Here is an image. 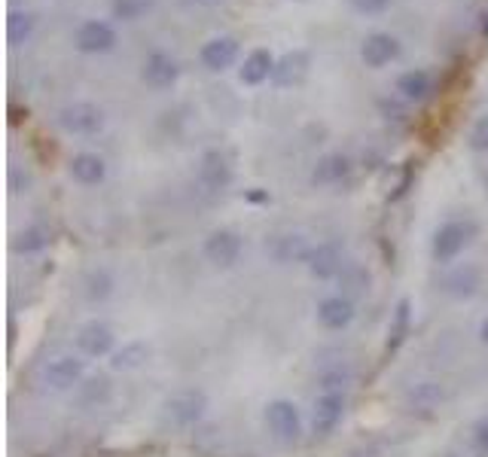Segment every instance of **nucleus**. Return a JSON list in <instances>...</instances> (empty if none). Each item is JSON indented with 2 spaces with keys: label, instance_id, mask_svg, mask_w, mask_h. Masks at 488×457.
<instances>
[{
  "label": "nucleus",
  "instance_id": "nucleus-27",
  "mask_svg": "<svg viewBox=\"0 0 488 457\" xmlns=\"http://www.w3.org/2000/svg\"><path fill=\"white\" fill-rule=\"evenodd\" d=\"M111 286H113V281L107 272H89L86 275V296L92 302H101V299L111 296Z\"/></svg>",
  "mask_w": 488,
  "mask_h": 457
},
{
  "label": "nucleus",
  "instance_id": "nucleus-21",
  "mask_svg": "<svg viewBox=\"0 0 488 457\" xmlns=\"http://www.w3.org/2000/svg\"><path fill=\"white\" fill-rule=\"evenodd\" d=\"M476 286H479V268H474V266L455 268V272L443 281V290L448 293V296H455V299L474 296Z\"/></svg>",
  "mask_w": 488,
  "mask_h": 457
},
{
  "label": "nucleus",
  "instance_id": "nucleus-29",
  "mask_svg": "<svg viewBox=\"0 0 488 457\" xmlns=\"http://www.w3.org/2000/svg\"><path fill=\"white\" fill-rule=\"evenodd\" d=\"M470 150L476 153H488V113H483L479 119L474 122V128H470V137H467Z\"/></svg>",
  "mask_w": 488,
  "mask_h": 457
},
{
  "label": "nucleus",
  "instance_id": "nucleus-37",
  "mask_svg": "<svg viewBox=\"0 0 488 457\" xmlns=\"http://www.w3.org/2000/svg\"><path fill=\"white\" fill-rule=\"evenodd\" d=\"M485 186H488V180H485Z\"/></svg>",
  "mask_w": 488,
  "mask_h": 457
},
{
  "label": "nucleus",
  "instance_id": "nucleus-10",
  "mask_svg": "<svg viewBox=\"0 0 488 457\" xmlns=\"http://www.w3.org/2000/svg\"><path fill=\"white\" fill-rule=\"evenodd\" d=\"M144 83L153 89H172L177 83V76H181V67H177V61L168 56V52H153L150 58L144 61Z\"/></svg>",
  "mask_w": 488,
  "mask_h": 457
},
{
  "label": "nucleus",
  "instance_id": "nucleus-15",
  "mask_svg": "<svg viewBox=\"0 0 488 457\" xmlns=\"http://www.w3.org/2000/svg\"><path fill=\"white\" fill-rule=\"evenodd\" d=\"M205 393L199 391H187V393H177L174 400H168V415H172L174 424H181V427H190V424H196L201 415H205Z\"/></svg>",
  "mask_w": 488,
  "mask_h": 457
},
{
  "label": "nucleus",
  "instance_id": "nucleus-34",
  "mask_svg": "<svg viewBox=\"0 0 488 457\" xmlns=\"http://www.w3.org/2000/svg\"><path fill=\"white\" fill-rule=\"evenodd\" d=\"M247 198H251V201H266V192H247Z\"/></svg>",
  "mask_w": 488,
  "mask_h": 457
},
{
  "label": "nucleus",
  "instance_id": "nucleus-7",
  "mask_svg": "<svg viewBox=\"0 0 488 457\" xmlns=\"http://www.w3.org/2000/svg\"><path fill=\"white\" fill-rule=\"evenodd\" d=\"M342 415H345V393H321L315 400V412H312L315 433L317 436H330L342 424Z\"/></svg>",
  "mask_w": 488,
  "mask_h": 457
},
{
  "label": "nucleus",
  "instance_id": "nucleus-32",
  "mask_svg": "<svg viewBox=\"0 0 488 457\" xmlns=\"http://www.w3.org/2000/svg\"><path fill=\"white\" fill-rule=\"evenodd\" d=\"M28 186H31V177L28 174L22 177L19 168H13V171H10V189L13 192H28Z\"/></svg>",
  "mask_w": 488,
  "mask_h": 457
},
{
  "label": "nucleus",
  "instance_id": "nucleus-19",
  "mask_svg": "<svg viewBox=\"0 0 488 457\" xmlns=\"http://www.w3.org/2000/svg\"><path fill=\"white\" fill-rule=\"evenodd\" d=\"M315 247L306 242L302 235H278L272 242V257L281 262V266H290V262H308Z\"/></svg>",
  "mask_w": 488,
  "mask_h": 457
},
{
  "label": "nucleus",
  "instance_id": "nucleus-4",
  "mask_svg": "<svg viewBox=\"0 0 488 457\" xmlns=\"http://www.w3.org/2000/svg\"><path fill=\"white\" fill-rule=\"evenodd\" d=\"M266 424L272 430V436L278 443L290 445L297 443L302 436V417H299V409L293 406L290 400H272L266 409Z\"/></svg>",
  "mask_w": 488,
  "mask_h": 457
},
{
  "label": "nucleus",
  "instance_id": "nucleus-30",
  "mask_svg": "<svg viewBox=\"0 0 488 457\" xmlns=\"http://www.w3.org/2000/svg\"><path fill=\"white\" fill-rule=\"evenodd\" d=\"M348 6H351L354 13H360V15H378V13L388 10L391 0H348Z\"/></svg>",
  "mask_w": 488,
  "mask_h": 457
},
{
  "label": "nucleus",
  "instance_id": "nucleus-26",
  "mask_svg": "<svg viewBox=\"0 0 488 457\" xmlns=\"http://www.w3.org/2000/svg\"><path fill=\"white\" fill-rule=\"evenodd\" d=\"M150 10H153V0H113V6H111L113 19H120V22H135Z\"/></svg>",
  "mask_w": 488,
  "mask_h": 457
},
{
  "label": "nucleus",
  "instance_id": "nucleus-17",
  "mask_svg": "<svg viewBox=\"0 0 488 457\" xmlns=\"http://www.w3.org/2000/svg\"><path fill=\"white\" fill-rule=\"evenodd\" d=\"M348 174H351V159L342 156V153H330V156H324L315 165L312 183L315 186H333V183H342Z\"/></svg>",
  "mask_w": 488,
  "mask_h": 457
},
{
  "label": "nucleus",
  "instance_id": "nucleus-36",
  "mask_svg": "<svg viewBox=\"0 0 488 457\" xmlns=\"http://www.w3.org/2000/svg\"><path fill=\"white\" fill-rule=\"evenodd\" d=\"M483 34H485V37H488V19H485V22H483Z\"/></svg>",
  "mask_w": 488,
  "mask_h": 457
},
{
  "label": "nucleus",
  "instance_id": "nucleus-24",
  "mask_svg": "<svg viewBox=\"0 0 488 457\" xmlns=\"http://www.w3.org/2000/svg\"><path fill=\"white\" fill-rule=\"evenodd\" d=\"M31 34H34V15L22 10H13L6 15V40H10V46H22Z\"/></svg>",
  "mask_w": 488,
  "mask_h": 457
},
{
  "label": "nucleus",
  "instance_id": "nucleus-13",
  "mask_svg": "<svg viewBox=\"0 0 488 457\" xmlns=\"http://www.w3.org/2000/svg\"><path fill=\"white\" fill-rule=\"evenodd\" d=\"M342 247L336 242H327V244H317L312 250V257H308V272H312L317 281H327V277H336L342 272Z\"/></svg>",
  "mask_w": 488,
  "mask_h": 457
},
{
  "label": "nucleus",
  "instance_id": "nucleus-22",
  "mask_svg": "<svg viewBox=\"0 0 488 457\" xmlns=\"http://www.w3.org/2000/svg\"><path fill=\"white\" fill-rule=\"evenodd\" d=\"M430 89H433V80L428 71H406L400 74L397 80V92L406 101H424L430 95Z\"/></svg>",
  "mask_w": 488,
  "mask_h": 457
},
{
  "label": "nucleus",
  "instance_id": "nucleus-1",
  "mask_svg": "<svg viewBox=\"0 0 488 457\" xmlns=\"http://www.w3.org/2000/svg\"><path fill=\"white\" fill-rule=\"evenodd\" d=\"M83 372H86V363H83L76 354H52V357L43 360L40 366V378L46 387H52V391H67V387L80 384Z\"/></svg>",
  "mask_w": 488,
  "mask_h": 457
},
{
  "label": "nucleus",
  "instance_id": "nucleus-23",
  "mask_svg": "<svg viewBox=\"0 0 488 457\" xmlns=\"http://www.w3.org/2000/svg\"><path fill=\"white\" fill-rule=\"evenodd\" d=\"M409 327H413V305L409 299H400L397 302V312H394V321H391V330H388V351H397V347L406 342L409 336Z\"/></svg>",
  "mask_w": 488,
  "mask_h": 457
},
{
  "label": "nucleus",
  "instance_id": "nucleus-18",
  "mask_svg": "<svg viewBox=\"0 0 488 457\" xmlns=\"http://www.w3.org/2000/svg\"><path fill=\"white\" fill-rule=\"evenodd\" d=\"M275 71V56L269 49H253L251 56L244 58L242 71H238V76H242L244 86H260V83H266L269 76H272Z\"/></svg>",
  "mask_w": 488,
  "mask_h": 457
},
{
  "label": "nucleus",
  "instance_id": "nucleus-16",
  "mask_svg": "<svg viewBox=\"0 0 488 457\" xmlns=\"http://www.w3.org/2000/svg\"><path fill=\"white\" fill-rule=\"evenodd\" d=\"M317 321L327 330H345L354 321V305L348 296H330L317 305Z\"/></svg>",
  "mask_w": 488,
  "mask_h": 457
},
{
  "label": "nucleus",
  "instance_id": "nucleus-2",
  "mask_svg": "<svg viewBox=\"0 0 488 457\" xmlns=\"http://www.w3.org/2000/svg\"><path fill=\"white\" fill-rule=\"evenodd\" d=\"M474 235H476L474 223L452 220V223H446V226H439L437 235H433V259L452 262L455 257H461V253L467 250V244L474 242Z\"/></svg>",
  "mask_w": 488,
  "mask_h": 457
},
{
  "label": "nucleus",
  "instance_id": "nucleus-5",
  "mask_svg": "<svg viewBox=\"0 0 488 457\" xmlns=\"http://www.w3.org/2000/svg\"><path fill=\"white\" fill-rule=\"evenodd\" d=\"M74 43H76V49L86 52V56H104V52H111L116 46V31H113V25H107V22L92 19L76 28Z\"/></svg>",
  "mask_w": 488,
  "mask_h": 457
},
{
  "label": "nucleus",
  "instance_id": "nucleus-12",
  "mask_svg": "<svg viewBox=\"0 0 488 457\" xmlns=\"http://www.w3.org/2000/svg\"><path fill=\"white\" fill-rule=\"evenodd\" d=\"M199 58L208 71H217V74L226 71V67H232V61L238 58V40L235 37H214V40L201 46Z\"/></svg>",
  "mask_w": 488,
  "mask_h": 457
},
{
  "label": "nucleus",
  "instance_id": "nucleus-28",
  "mask_svg": "<svg viewBox=\"0 0 488 457\" xmlns=\"http://www.w3.org/2000/svg\"><path fill=\"white\" fill-rule=\"evenodd\" d=\"M141 360H146V347L129 345L126 351L113 354V369H135V366H141Z\"/></svg>",
  "mask_w": 488,
  "mask_h": 457
},
{
  "label": "nucleus",
  "instance_id": "nucleus-11",
  "mask_svg": "<svg viewBox=\"0 0 488 457\" xmlns=\"http://www.w3.org/2000/svg\"><path fill=\"white\" fill-rule=\"evenodd\" d=\"M76 345H80V351L86 354V357H104V354L113 351V332L107 323L89 321L76 332Z\"/></svg>",
  "mask_w": 488,
  "mask_h": 457
},
{
  "label": "nucleus",
  "instance_id": "nucleus-20",
  "mask_svg": "<svg viewBox=\"0 0 488 457\" xmlns=\"http://www.w3.org/2000/svg\"><path fill=\"white\" fill-rule=\"evenodd\" d=\"M104 174H107V165L98 153H76V156L71 159V177L76 183L95 186V183L104 180Z\"/></svg>",
  "mask_w": 488,
  "mask_h": 457
},
{
  "label": "nucleus",
  "instance_id": "nucleus-9",
  "mask_svg": "<svg viewBox=\"0 0 488 457\" xmlns=\"http://www.w3.org/2000/svg\"><path fill=\"white\" fill-rule=\"evenodd\" d=\"M397 56H400L397 37L385 34V31L369 34L360 46V58H363V65H367V67H385V65H391Z\"/></svg>",
  "mask_w": 488,
  "mask_h": 457
},
{
  "label": "nucleus",
  "instance_id": "nucleus-6",
  "mask_svg": "<svg viewBox=\"0 0 488 457\" xmlns=\"http://www.w3.org/2000/svg\"><path fill=\"white\" fill-rule=\"evenodd\" d=\"M205 257H208V262H214L217 268L235 266L238 257H242V235L232 232V229L211 232L208 242H205Z\"/></svg>",
  "mask_w": 488,
  "mask_h": 457
},
{
  "label": "nucleus",
  "instance_id": "nucleus-8",
  "mask_svg": "<svg viewBox=\"0 0 488 457\" xmlns=\"http://www.w3.org/2000/svg\"><path fill=\"white\" fill-rule=\"evenodd\" d=\"M308 67H312V56H308L306 49H293V52H288V56H281L275 61L272 83L278 89L299 86V83L308 76Z\"/></svg>",
  "mask_w": 488,
  "mask_h": 457
},
{
  "label": "nucleus",
  "instance_id": "nucleus-31",
  "mask_svg": "<svg viewBox=\"0 0 488 457\" xmlns=\"http://www.w3.org/2000/svg\"><path fill=\"white\" fill-rule=\"evenodd\" d=\"M474 445H476V452H479V454H485V457H488V417H483V421L476 424V430H474Z\"/></svg>",
  "mask_w": 488,
  "mask_h": 457
},
{
  "label": "nucleus",
  "instance_id": "nucleus-3",
  "mask_svg": "<svg viewBox=\"0 0 488 457\" xmlns=\"http://www.w3.org/2000/svg\"><path fill=\"white\" fill-rule=\"evenodd\" d=\"M58 126L67 135H98L104 128V110L98 104H92V101H76V104L61 107Z\"/></svg>",
  "mask_w": 488,
  "mask_h": 457
},
{
  "label": "nucleus",
  "instance_id": "nucleus-35",
  "mask_svg": "<svg viewBox=\"0 0 488 457\" xmlns=\"http://www.w3.org/2000/svg\"><path fill=\"white\" fill-rule=\"evenodd\" d=\"M483 342H485V345H488V321H485V323H483Z\"/></svg>",
  "mask_w": 488,
  "mask_h": 457
},
{
  "label": "nucleus",
  "instance_id": "nucleus-33",
  "mask_svg": "<svg viewBox=\"0 0 488 457\" xmlns=\"http://www.w3.org/2000/svg\"><path fill=\"white\" fill-rule=\"evenodd\" d=\"M409 183H413V162H409V168H406V174H403V180L397 183V189L391 192V201H400L403 196L409 192Z\"/></svg>",
  "mask_w": 488,
  "mask_h": 457
},
{
  "label": "nucleus",
  "instance_id": "nucleus-25",
  "mask_svg": "<svg viewBox=\"0 0 488 457\" xmlns=\"http://www.w3.org/2000/svg\"><path fill=\"white\" fill-rule=\"evenodd\" d=\"M46 244H49V229H43V226L22 229L19 235H15V242H13V247L19 253H37V250H43Z\"/></svg>",
  "mask_w": 488,
  "mask_h": 457
},
{
  "label": "nucleus",
  "instance_id": "nucleus-14",
  "mask_svg": "<svg viewBox=\"0 0 488 457\" xmlns=\"http://www.w3.org/2000/svg\"><path fill=\"white\" fill-rule=\"evenodd\" d=\"M229 180H232L229 159L217 150L205 153V159H201V165H199V183L205 186L208 192H220V189H226Z\"/></svg>",
  "mask_w": 488,
  "mask_h": 457
}]
</instances>
